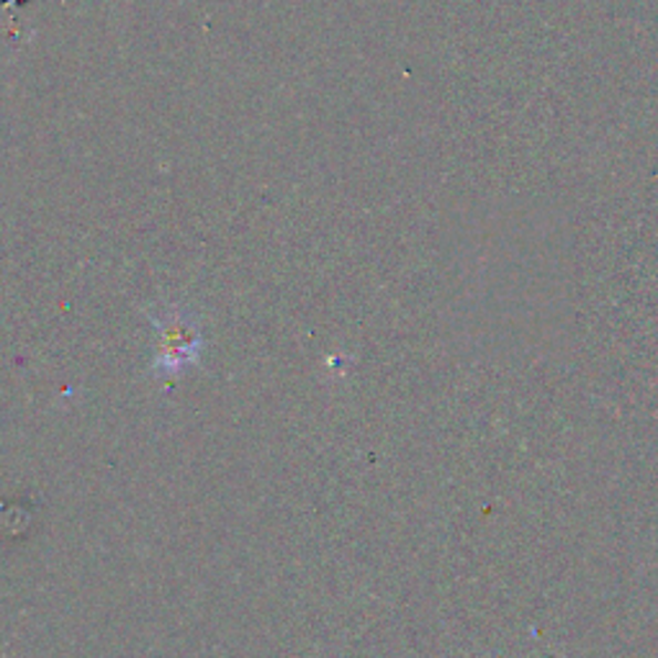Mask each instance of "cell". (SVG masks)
Segmentation results:
<instances>
[{
	"mask_svg": "<svg viewBox=\"0 0 658 658\" xmlns=\"http://www.w3.org/2000/svg\"><path fill=\"white\" fill-rule=\"evenodd\" d=\"M198 353V337L190 330L178 327L176 322L170 324V330L163 332L160 337V358H157V368L165 370H180L188 363L196 361Z\"/></svg>",
	"mask_w": 658,
	"mask_h": 658,
	"instance_id": "cell-1",
	"label": "cell"
}]
</instances>
